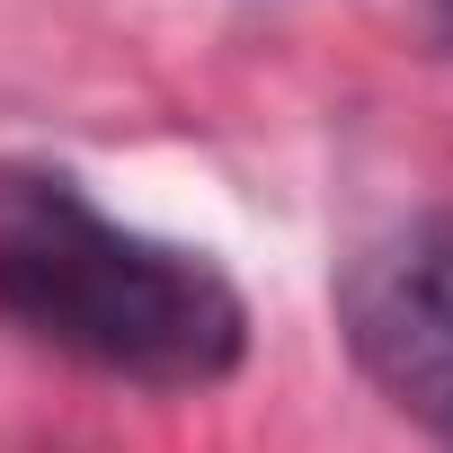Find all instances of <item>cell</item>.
I'll list each match as a JSON object with an SVG mask.
<instances>
[{
	"mask_svg": "<svg viewBox=\"0 0 453 453\" xmlns=\"http://www.w3.org/2000/svg\"><path fill=\"white\" fill-rule=\"evenodd\" d=\"M347 338L391 409L453 444V222H418L347 276Z\"/></svg>",
	"mask_w": 453,
	"mask_h": 453,
	"instance_id": "cell-2",
	"label": "cell"
},
{
	"mask_svg": "<svg viewBox=\"0 0 453 453\" xmlns=\"http://www.w3.org/2000/svg\"><path fill=\"white\" fill-rule=\"evenodd\" d=\"M0 311L151 391L222 382L250 338L241 294L196 250L107 222L72 178H0Z\"/></svg>",
	"mask_w": 453,
	"mask_h": 453,
	"instance_id": "cell-1",
	"label": "cell"
}]
</instances>
